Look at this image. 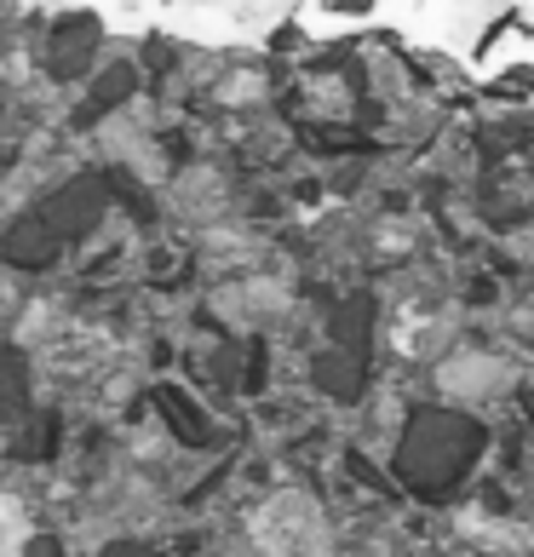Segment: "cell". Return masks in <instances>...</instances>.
Returning <instances> with one entry per match:
<instances>
[{"mask_svg":"<svg viewBox=\"0 0 534 557\" xmlns=\"http://www.w3.org/2000/svg\"><path fill=\"white\" fill-rule=\"evenodd\" d=\"M488 92L511 98V104H534V58H511V64H500L495 81H488Z\"/></svg>","mask_w":534,"mask_h":557,"instance_id":"obj_1","label":"cell"},{"mask_svg":"<svg viewBox=\"0 0 534 557\" xmlns=\"http://www.w3.org/2000/svg\"><path fill=\"white\" fill-rule=\"evenodd\" d=\"M322 12H334V17H351V24H362V17H374L380 0H316Z\"/></svg>","mask_w":534,"mask_h":557,"instance_id":"obj_2","label":"cell"}]
</instances>
